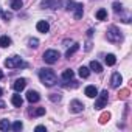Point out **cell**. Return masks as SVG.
Here are the masks:
<instances>
[{
    "instance_id": "obj_14",
    "label": "cell",
    "mask_w": 132,
    "mask_h": 132,
    "mask_svg": "<svg viewBox=\"0 0 132 132\" xmlns=\"http://www.w3.org/2000/svg\"><path fill=\"white\" fill-rule=\"evenodd\" d=\"M78 50H79V44H73L72 48H69L67 51H65V57H69V59H70V56H73Z\"/></svg>"
},
{
    "instance_id": "obj_34",
    "label": "cell",
    "mask_w": 132,
    "mask_h": 132,
    "mask_svg": "<svg viewBox=\"0 0 132 132\" xmlns=\"http://www.w3.org/2000/svg\"><path fill=\"white\" fill-rule=\"evenodd\" d=\"M2 14H3V13H2V10H0V16H2Z\"/></svg>"
},
{
    "instance_id": "obj_7",
    "label": "cell",
    "mask_w": 132,
    "mask_h": 132,
    "mask_svg": "<svg viewBox=\"0 0 132 132\" xmlns=\"http://www.w3.org/2000/svg\"><path fill=\"white\" fill-rule=\"evenodd\" d=\"M25 87H27V79H25V78H19V79H16L14 84H13V89H14L16 92H22Z\"/></svg>"
},
{
    "instance_id": "obj_28",
    "label": "cell",
    "mask_w": 132,
    "mask_h": 132,
    "mask_svg": "<svg viewBox=\"0 0 132 132\" xmlns=\"http://www.w3.org/2000/svg\"><path fill=\"white\" fill-rule=\"evenodd\" d=\"M50 100H51L53 103H56V101L61 100V95H57V93H51V95H50Z\"/></svg>"
},
{
    "instance_id": "obj_9",
    "label": "cell",
    "mask_w": 132,
    "mask_h": 132,
    "mask_svg": "<svg viewBox=\"0 0 132 132\" xmlns=\"http://www.w3.org/2000/svg\"><path fill=\"white\" fill-rule=\"evenodd\" d=\"M121 82H123L121 75H120V73H113V75H112V79H110V86H112L113 89H117V87L121 86Z\"/></svg>"
},
{
    "instance_id": "obj_22",
    "label": "cell",
    "mask_w": 132,
    "mask_h": 132,
    "mask_svg": "<svg viewBox=\"0 0 132 132\" xmlns=\"http://www.w3.org/2000/svg\"><path fill=\"white\" fill-rule=\"evenodd\" d=\"M22 6H23V2H22V0H11V8H13L14 11L20 10Z\"/></svg>"
},
{
    "instance_id": "obj_23",
    "label": "cell",
    "mask_w": 132,
    "mask_h": 132,
    "mask_svg": "<svg viewBox=\"0 0 132 132\" xmlns=\"http://www.w3.org/2000/svg\"><path fill=\"white\" fill-rule=\"evenodd\" d=\"M106 17H107V11L106 10H98L96 11V19L98 20H106Z\"/></svg>"
},
{
    "instance_id": "obj_25",
    "label": "cell",
    "mask_w": 132,
    "mask_h": 132,
    "mask_svg": "<svg viewBox=\"0 0 132 132\" xmlns=\"http://www.w3.org/2000/svg\"><path fill=\"white\" fill-rule=\"evenodd\" d=\"M28 44H30V47H31V48H36V47H39V40H37L36 37H31Z\"/></svg>"
},
{
    "instance_id": "obj_5",
    "label": "cell",
    "mask_w": 132,
    "mask_h": 132,
    "mask_svg": "<svg viewBox=\"0 0 132 132\" xmlns=\"http://www.w3.org/2000/svg\"><path fill=\"white\" fill-rule=\"evenodd\" d=\"M95 98H96V101H95V109H103V107H106V104H107L109 93H107V90H103V92H101L100 95H96Z\"/></svg>"
},
{
    "instance_id": "obj_31",
    "label": "cell",
    "mask_w": 132,
    "mask_h": 132,
    "mask_svg": "<svg viewBox=\"0 0 132 132\" xmlns=\"http://www.w3.org/2000/svg\"><path fill=\"white\" fill-rule=\"evenodd\" d=\"M3 107H5V103H3V101H0V109H3Z\"/></svg>"
},
{
    "instance_id": "obj_13",
    "label": "cell",
    "mask_w": 132,
    "mask_h": 132,
    "mask_svg": "<svg viewBox=\"0 0 132 132\" xmlns=\"http://www.w3.org/2000/svg\"><path fill=\"white\" fill-rule=\"evenodd\" d=\"M90 70H93L95 73H101V72H103V65H101L98 61H92V62H90Z\"/></svg>"
},
{
    "instance_id": "obj_1",
    "label": "cell",
    "mask_w": 132,
    "mask_h": 132,
    "mask_svg": "<svg viewBox=\"0 0 132 132\" xmlns=\"http://www.w3.org/2000/svg\"><path fill=\"white\" fill-rule=\"evenodd\" d=\"M39 79L45 87H53L57 82V76L51 69H40L39 70Z\"/></svg>"
},
{
    "instance_id": "obj_4",
    "label": "cell",
    "mask_w": 132,
    "mask_h": 132,
    "mask_svg": "<svg viewBox=\"0 0 132 132\" xmlns=\"http://www.w3.org/2000/svg\"><path fill=\"white\" fill-rule=\"evenodd\" d=\"M59 57H61V54H59L57 50H47L44 53V61L47 64H54V62H57Z\"/></svg>"
},
{
    "instance_id": "obj_10",
    "label": "cell",
    "mask_w": 132,
    "mask_h": 132,
    "mask_svg": "<svg viewBox=\"0 0 132 132\" xmlns=\"http://www.w3.org/2000/svg\"><path fill=\"white\" fill-rule=\"evenodd\" d=\"M84 6H82V3H75V6H73V11H75V19H81L82 17V14H84V10H82Z\"/></svg>"
},
{
    "instance_id": "obj_18",
    "label": "cell",
    "mask_w": 132,
    "mask_h": 132,
    "mask_svg": "<svg viewBox=\"0 0 132 132\" xmlns=\"http://www.w3.org/2000/svg\"><path fill=\"white\" fill-rule=\"evenodd\" d=\"M10 45H11V39L8 36H2V37H0V47H2V48H6Z\"/></svg>"
},
{
    "instance_id": "obj_26",
    "label": "cell",
    "mask_w": 132,
    "mask_h": 132,
    "mask_svg": "<svg viewBox=\"0 0 132 132\" xmlns=\"http://www.w3.org/2000/svg\"><path fill=\"white\" fill-rule=\"evenodd\" d=\"M109 118H110V113H109V112H107V113H103V115H101V118H100V123H101V124H104L106 121H109Z\"/></svg>"
},
{
    "instance_id": "obj_8",
    "label": "cell",
    "mask_w": 132,
    "mask_h": 132,
    "mask_svg": "<svg viewBox=\"0 0 132 132\" xmlns=\"http://www.w3.org/2000/svg\"><path fill=\"white\" fill-rule=\"evenodd\" d=\"M36 28H37L39 33H48V30H50V23H48L47 20H39V22L36 23Z\"/></svg>"
},
{
    "instance_id": "obj_19",
    "label": "cell",
    "mask_w": 132,
    "mask_h": 132,
    "mask_svg": "<svg viewBox=\"0 0 132 132\" xmlns=\"http://www.w3.org/2000/svg\"><path fill=\"white\" fill-rule=\"evenodd\" d=\"M104 61H106V65L112 67V65H115V62H117V57H115V54H107Z\"/></svg>"
},
{
    "instance_id": "obj_24",
    "label": "cell",
    "mask_w": 132,
    "mask_h": 132,
    "mask_svg": "<svg viewBox=\"0 0 132 132\" xmlns=\"http://www.w3.org/2000/svg\"><path fill=\"white\" fill-rule=\"evenodd\" d=\"M11 129H13V130H16V132H19V130H22V129H23V124H22L20 121H16V123H13V124H11Z\"/></svg>"
},
{
    "instance_id": "obj_17",
    "label": "cell",
    "mask_w": 132,
    "mask_h": 132,
    "mask_svg": "<svg viewBox=\"0 0 132 132\" xmlns=\"http://www.w3.org/2000/svg\"><path fill=\"white\" fill-rule=\"evenodd\" d=\"M11 103H13L16 107H20V106L23 104V100H22V96H20V95H13V98H11Z\"/></svg>"
},
{
    "instance_id": "obj_32",
    "label": "cell",
    "mask_w": 132,
    "mask_h": 132,
    "mask_svg": "<svg viewBox=\"0 0 132 132\" xmlns=\"http://www.w3.org/2000/svg\"><path fill=\"white\" fill-rule=\"evenodd\" d=\"M3 78V73H2V70H0V79H2Z\"/></svg>"
},
{
    "instance_id": "obj_16",
    "label": "cell",
    "mask_w": 132,
    "mask_h": 132,
    "mask_svg": "<svg viewBox=\"0 0 132 132\" xmlns=\"http://www.w3.org/2000/svg\"><path fill=\"white\" fill-rule=\"evenodd\" d=\"M11 129V123L8 120H0V130H3V132H8Z\"/></svg>"
},
{
    "instance_id": "obj_33",
    "label": "cell",
    "mask_w": 132,
    "mask_h": 132,
    "mask_svg": "<svg viewBox=\"0 0 132 132\" xmlns=\"http://www.w3.org/2000/svg\"><path fill=\"white\" fill-rule=\"evenodd\" d=\"M2 93H3V90H2V89H0V96H2Z\"/></svg>"
},
{
    "instance_id": "obj_12",
    "label": "cell",
    "mask_w": 132,
    "mask_h": 132,
    "mask_svg": "<svg viewBox=\"0 0 132 132\" xmlns=\"http://www.w3.org/2000/svg\"><path fill=\"white\" fill-rule=\"evenodd\" d=\"M27 100H28L30 103H37V101L40 100V96H39V93H37L36 90H30V92L27 93Z\"/></svg>"
},
{
    "instance_id": "obj_15",
    "label": "cell",
    "mask_w": 132,
    "mask_h": 132,
    "mask_svg": "<svg viewBox=\"0 0 132 132\" xmlns=\"http://www.w3.org/2000/svg\"><path fill=\"white\" fill-rule=\"evenodd\" d=\"M73 76H75V73H73V70H70V69H67V70L62 72V79H64V81H70V79H73Z\"/></svg>"
},
{
    "instance_id": "obj_2",
    "label": "cell",
    "mask_w": 132,
    "mask_h": 132,
    "mask_svg": "<svg viewBox=\"0 0 132 132\" xmlns=\"http://www.w3.org/2000/svg\"><path fill=\"white\" fill-rule=\"evenodd\" d=\"M106 37H107V40L112 42V44H120V42L123 40V34H121V31H120L117 27H110V28L107 30Z\"/></svg>"
},
{
    "instance_id": "obj_30",
    "label": "cell",
    "mask_w": 132,
    "mask_h": 132,
    "mask_svg": "<svg viewBox=\"0 0 132 132\" xmlns=\"http://www.w3.org/2000/svg\"><path fill=\"white\" fill-rule=\"evenodd\" d=\"M36 130L39 132V130H47V129H45V126H36Z\"/></svg>"
},
{
    "instance_id": "obj_29",
    "label": "cell",
    "mask_w": 132,
    "mask_h": 132,
    "mask_svg": "<svg viewBox=\"0 0 132 132\" xmlns=\"http://www.w3.org/2000/svg\"><path fill=\"white\" fill-rule=\"evenodd\" d=\"M2 16H3V19H5V20H10V19L13 17V16H11L10 13H5V14H2Z\"/></svg>"
},
{
    "instance_id": "obj_6",
    "label": "cell",
    "mask_w": 132,
    "mask_h": 132,
    "mask_svg": "<svg viewBox=\"0 0 132 132\" xmlns=\"http://www.w3.org/2000/svg\"><path fill=\"white\" fill-rule=\"evenodd\" d=\"M70 110H72L73 113H79V112L84 110V104H82L81 101H78V100H73V101L70 103Z\"/></svg>"
},
{
    "instance_id": "obj_20",
    "label": "cell",
    "mask_w": 132,
    "mask_h": 132,
    "mask_svg": "<svg viewBox=\"0 0 132 132\" xmlns=\"http://www.w3.org/2000/svg\"><path fill=\"white\" fill-rule=\"evenodd\" d=\"M30 115H33V117H42V115H45V107H37V109L31 110Z\"/></svg>"
},
{
    "instance_id": "obj_11",
    "label": "cell",
    "mask_w": 132,
    "mask_h": 132,
    "mask_svg": "<svg viewBox=\"0 0 132 132\" xmlns=\"http://www.w3.org/2000/svg\"><path fill=\"white\" fill-rule=\"evenodd\" d=\"M84 93H86L89 98H95V96L98 95V89H96L95 86H87L86 90H84Z\"/></svg>"
},
{
    "instance_id": "obj_27",
    "label": "cell",
    "mask_w": 132,
    "mask_h": 132,
    "mask_svg": "<svg viewBox=\"0 0 132 132\" xmlns=\"http://www.w3.org/2000/svg\"><path fill=\"white\" fill-rule=\"evenodd\" d=\"M112 8H113V11H115V13H120V11L123 10L121 3H113V5H112Z\"/></svg>"
},
{
    "instance_id": "obj_3",
    "label": "cell",
    "mask_w": 132,
    "mask_h": 132,
    "mask_svg": "<svg viewBox=\"0 0 132 132\" xmlns=\"http://www.w3.org/2000/svg\"><path fill=\"white\" fill-rule=\"evenodd\" d=\"M5 67L8 69H20V67H27V62L22 61L20 56H11L5 61Z\"/></svg>"
},
{
    "instance_id": "obj_21",
    "label": "cell",
    "mask_w": 132,
    "mask_h": 132,
    "mask_svg": "<svg viewBox=\"0 0 132 132\" xmlns=\"http://www.w3.org/2000/svg\"><path fill=\"white\" fill-rule=\"evenodd\" d=\"M79 76L81 78H89V75H90V69H87V67H84V65H82V67H79Z\"/></svg>"
}]
</instances>
